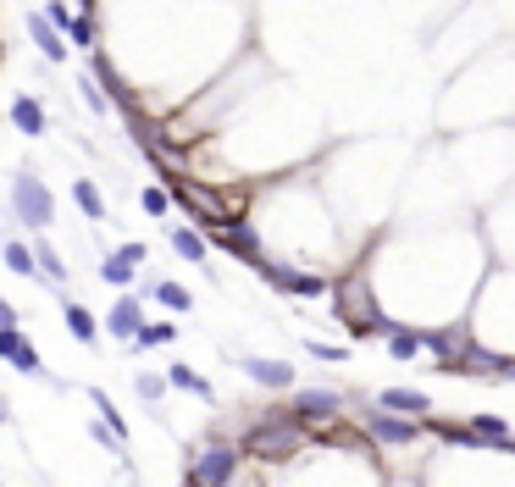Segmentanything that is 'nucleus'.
<instances>
[{
  "mask_svg": "<svg viewBox=\"0 0 515 487\" xmlns=\"http://www.w3.org/2000/svg\"><path fill=\"white\" fill-rule=\"evenodd\" d=\"M305 443V427L288 410H261V421H255L250 432L239 438V449H244V460H288V454Z\"/></svg>",
  "mask_w": 515,
  "mask_h": 487,
  "instance_id": "nucleus-1",
  "label": "nucleus"
},
{
  "mask_svg": "<svg viewBox=\"0 0 515 487\" xmlns=\"http://www.w3.org/2000/svg\"><path fill=\"white\" fill-rule=\"evenodd\" d=\"M244 471V449L239 438H211L194 449L189 471H183V487H233Z\"/></svg>",
  "mask_w": 515,
  "mask_h": 487,
  "instance_id": "nucleus-2",
  "label": "nucleus"
},
{
  "mask_svg": "<svg viewBox=\"0 0 515 487\" xmlns=\"http://www.w3.org/2000/svg\"><path fill=\"white\" fill-rule=\"evenodd\" d=\"M12 222L28 227V233H45V227L56 222V194L45 189V178H39L34 167L12 172Z\"/></svg>",
  "mask_w": 515,
  "mask_h": 487,
  "instance_id": "nucleus-3",
  "label": "nucleus"
},
{
  "mask_svg": "<svg viewBox=\"0 0 515 487\" xmlns=\"http://www.w3.org/2000/svg\"><path fill=\"white\" fill-rule=\"evenodd\" d=\"M250 272L261 277L266 288L288 294V299H327V294H333V277H327V272H300L294 261H272V255H261Z\"/></svg>",
  "mask_w": 515,
  "mask_h": 487,
  "instance_id": "nucleus-4",
  "label": "nucleus"
},
{
  "mask_svg": "<svg viewBox=\"0 0 515 487\" xmlns=\"http://www.w3.org/2000/svg\"><path fill=\"white\" fill-rule=\"evenodd\" d=\"M205 244H216V250L239 255L244 266H255V261L266 255V238H261V227H255L250 216H233V222H216V227H205Z\"/></svg>",
  "mask_w": 515,
  "mask_h": 487,
  "instance_id": "nucleus-5",
  "label": "nucleus"
},
{
  "mask_svg": "<svg viewBox=\"0 0 515 487\" xmlns=\"http://www.w3.org/2000/svg\"><path fill=\"white\" fill-rule=\"evenodd\" d=\"M0 360H6L12 371H23V377H39V382H50V388H67L61 377H50V371H45V360H39V349L28 344L23 327H0Z\"/></svg>",
  "mask_w": 515,
  "mask_h": 487,
  "instance_id": "nucleus-6",
  "label": "nucleus"
},
{
  "mask_svg": "<svg viewBox=\"0 0 515 487\" xmlns=\"http://www.w3.org/2000/svg\"><path fill=\"white\" fill-rule=\"evenodd\" d=\"M360 432L383 449H410L421 443V421H405V416H388V410H360Z\"/></svg>",
  "mask_w": 515,
  "mask_h": 487,
  "instance_id": "nucleus-7",
  "label": "nucleus"
},
{
  "mask_svg": "<svg viewBox=\"0 0 515 487\" xmlns=\"http://www.w3.org/2000/svg\"><path fill=\"white\" fill-rule=\"evenodd\" d=\"M338 410H344V393L338 388H300L294 404H288V416L300 421V427H327V421H338Z\"/></svg>",
  "mask_w": 515,
  "mask_h": 487,
  "instance_id": "nucleus-8",
  "label": "nucleus"
},
{
  "mask_svg": "<svg viewBox=\"0 0 515 487\" xmlns=\"http://www.w3.org/2000/svg\"><path fill=\"white\" fill-rule=\"evenodd\" d=\"M228 360L255 382V388H272V393L294 388V366H288V360H272V355H228Z\"/></svg>",
  "mask_w": 515,
  "mask_h": 487,
  "instance_id": "nucleus-9",
  "label": "nucleus"
},
{
  "mask_svg": "<svg viewBox=\"0 0 515 487\" xmlns=\"http://www.w3.org/2000/svg\"><path fill=\"white\" fill-rule=\"evenodd\" d=\"M139 327H144V299L139 294H122L117 305L106 310V333L117 338V344H133V338H139Z\"/></svg>",
  "mask_w": 515,
  "mask_h": 487,
  "instance_id": "nucleus-10",
  "label": "nucleus"
},
{
  "mask_svg": "<svg viewBox=\"0 0 515 487\" xmlns=\"http://www.w3.org/2000/svg\"><path fill=\"white\" fill-rule=\"evenodd\" d=\"M377 410L405 416V421H427L432 416V399L421 388H383V393H377Z\"/></svg>",
  "mask_w": 515,
  "mask_h": 487,
  "instance_id": "nucleus-11",
  "label": "nucleus"
},
{
  "mask_svg": "<svg viewBox=\"0 0 515 487\" xmlns=\"http://www.w3.org/2000/svg\"><path fill=\"white\" fill-rule=\"evenodd\" d=\"M167 244H172V250H178V261H189V266H205V261H211V244H205V233H200V227H183V222H167ZM205 272H211V266H205ZM216 277V272H211Z\"/></svg>",
  "mask_w": 515,
  "mask_h": 487,
  "instance_id": "nucleus-12",
  "label": "nucleus"
},
{
  "mask_svg": "<svg viewBox=\"0 0 515 487\" xmlns=\"http://www.w3.org/2000/svg\"><path fill=\"white\" fill-rule=\"evenodd\" d=\"M6 117H12V128L23 133V139H39V133L50 128V111H45V100H39V95H12Z\"/></svg>",
  "mask_w": 515,
  "mask_h": 487,
  "instance_id": "nucleus-13",
  "label": "nucleus"
},
{
  "mask_svg": "<svg viewBox=\"0 0 515 487\" xmlns=\"http://www.w3.org/2000/svg\"><path fill=\"white\" fill-rule=\"evenodd\" d=\"M23 28H28V39H34V50H39L45 61H67V39H61L56 28L45 23V12H28Z\"/></svg>",
  "mask_w": 515,
  "mask_h": 487,
  "instance_id": "nucleus-14",
  "label": "nucleus"
},
{
  "mask_svg": "<svg viewBox=\"0 0 515 487\" xmlns=\"http://www.w3.org/2000/svg\"><path fill=\"white\" fill-rule=\"evenodd\" d=\"M72 205H78L89 222H100V227H106V216H111V211H106V194H100L95 178H72Z\"/></svg>",
  "mask_w": 515,
  "mask_h": 487,
  "instance_id": "nucleus-15",
  "label": "nucleus"
},
{
  "mask_svg": "<svg viewBox=\"0 0 515 487\" xmlns=\"http://www.w3.org/2000/svg\"><path fill=\"white\" fill-rule=\"evenodd\" d=\"M28 250H34V272L45 277L50 288H67V261H61V255L50 250V238H34Z\"/></svg>",
  "mask_w": 515,
  "mask_h": 487,
  "instance_id": "nucleus-16",
  "label": "nucleus"
},
{
  "mask_svg": "<svg viewBox=\"0 0 515 487\" xmlns=\"http://www.w3.org/2000/svg\"><path fill=\"white\" fill-rule=\"evenodd\" d=\"M61 316H67V333L78 338V344H100V321H95V310H89V305L67 299V305H61Z\"/></svg>",
  "mask_w": 515,
  "mask_h": 487,
  "instance_id": "nucleus-17",
  "label": "nucleus"
},
{
  "mask_svg": "<svg viewBox=\"0 0 515 487\" xmlns=\"http://www.w3.org/2000/svg\"><path fill=\"white\" fill-rule=\"evenodd\" d=\"M161 377H167V388H183V393H194V399H205V404L216 399V388H211V382H205L194 366H183V360H172V366L161 371Z\"/></svg>",
  "mask_w": 515,
  "mask_h": 487,
  "instance_id": "nucleus-18",
  "label": "nucleus"
},
{
  "mask_svg": "<svg viewBox=\"0 0 515 487\" xmlns=\"http://www.w3.org/2000/svg\"><path fill=\"white\" fill-rule=\"evenodd\" d=\"M100 283H111V288H133V283H139V266H133L122 250H111L106 261H100Z\"/></svg>",
  "mask_w": 515,
  "mask_h": 487,
  "instance_id": "nucleus-19",
  "label": "nucleus"
},
{
  "mask_svg": "<svg viewBox=\"0 0 515 487\" xmlns=\"http://www.w3.org/2000/svg\"><path fill=\"white\" fill-rule=\"evenodd\" d=\"M144 294L156 299V305H167V310H194L189 288H183V283H172V277H156V283H144Z\"/></svg>",
  "mask_w": 515,
  "mask_h": 487,
  "instance_id": "nucleus-20",
  "label": "nucleus"
},
{
  "mask_svg": "<svg viewBox=\"0 0 515 487\" xmlns=\"http://www.w3.org/2000/svg\"><path fill=\"white\" fill-rule=\"evenodd\" d=\"M388 360H421V327H405V321H399L394 333H388Z\"/></svg>",
  "mask_w": 515,
  "mask_h": 487,
  "instance_id": "nucleus-21",
  "label": "nucleus"
},
{
  "mask_svg": "<svg viewBox=\"0 0 515 487\" xmlns=\"http://www.w3.org/2000/svg\"><path fill=\"white\" fill-rule=\"evenodd\" d=\"M172 338H178V327H172V321H144L139 327V338H133V355H144V349H167Z\"/></svg>",
  "mask_w": 515,
  "mask_h": 487,
  "instance_id": "nucleus-22",
  "label": "nucleus"
},
{
  "mask_svg": "<svg viewBox=\"0 0 515 487\" xmlns=\"http://www.w3.org/2000/svg\"><path fill=\"white\" fill-rule=\"evenodd\" d=\"M133 393H139L150 410H161V404H167V377H161V371H139V377H133Z\"/></svg>",
  "mask_w": 515,
  "mask_h": 487,
  "instance_id": "nucleus-23",
  "label": "nucleus"
},
{
  "mask_svg": "<svg viewBox=\"0 0 515 487\" xmlns=\"http://www.w3.org/2000/svg\"><path fill=\"white\" fill-rule=\"evenodd\" d=\"M89 399H95V416L106 421V427L117 432L122 443H128V421H122V410H117V404H111V393H106V388H89Z\"/></svg>",
  "mask_w": 515,
  "mask_h": 487,
  "instance_id": "nucleus-24",
  "label": "nucleus"
},
{
  "mask_svg": "<svg viewBox=\"0 0 515 487\" xmlns=\"http://www.w3.org/2000/svg\"><path fill=\"white\" fill-rule=\"evenodd\" d=\"M6 272L12 277H39L34 272V250H28L23 238H6Z\"/></svg>",
  "mask_w": 515,
  "mask_h": 487,
  "instance_id": "nucleus-25",
  "label": "nucleus"
},
{
  "mask_svg": "<svg viewBox=\"0 0 515 487\" xmlns=\"http://www.w3.org/2000/svg\"><path fill=\"white\" fill-rule=\"evenodd\" d=\"M78 100H84V106L95 111V117H106V111H111V95L100 89V78H95V72H84V78H78Z\"/></svg>",
  "mask_w": 515,
  "mask_h": 487,
  "instance_id": "nucleus-26",
  "label": "nucleus"
},
{
  "mask_svg": "<svg viewBox=\"0 0 515 487\" xmlns=\"http://www.w3.org/2000/svg\"><path fill=\"white\" fill-rule=\"evenodd\" d=\"M61 39H67V45H78V50H95V17L78 12V17L67 23V34H61Z\"/></svg>",
  "mask_w": 515,
  "mask_h": 487,
  "instance_id": "nucleus-27",
  "label": "nucleus"
},
{
  "mask_svg": "<svg viewBox=\"0 0 515 487\" xmlns=\"http://www.w3.org/2000/svg\"><path fill=\"white\" fill-rule=\"evenodd\" d=\"M139 205H144L150 216H167V211H172V194L161 189V183H150V189H139Z\"/></svg>",
  "mask_w": 515,
  "mask_h": 487,
  "instance_id": "nucleus-28",
  "label": "nucleus"
},
{
  "mask_svg": "<svg viewBox=\"0 0 515 487\" xmlns=\"http://www.w3.org/2000/svg\"><path fill=\"white\" fill-rule=\"evenodd\" d=\"M45 23L56 28V34H67V23H72V6H67V0H45Z\"/></svg>",
  "mask_w": 515,
  "mask_h": 487,
  "instance_id": "nucleus-29",
  "label": "nucleus"
},
{
  "mask_svg": "<svg viewBox=\"0 0 515 487\" xmlns=\"http://www.w3.org/2000/svg\"><path fill=\"white\" fill-rule=\"evenodd\" d=\"M305 355H311V360H349L338 344H322V338H305Z\"/></svg>",
  "mask_w": 515,
  "mask_h": 487,
  "instance_id": "nucleus-30",
  "label": "nucleus"
},
{
  "mask_svg": "<svg viewBox=\"0 0 515 487\" xmlns=\"http://www.w3.org/2000/svg\"><path fill=\"white\" fill-rule=\"evenodd\" d=\"M0 327H23V321H17V305L6 294H0Z\"/></svg>",
  "mask_w": 515,
  "mask_h": 487,
  "instance_id": "nucleus-31",
  "label": "nucleus"
},
{
  "mask_svg": "<svg viewBox=\"0 0 515 487\" xmlns=\"http://www.w3.org/2000/svg\"><path fill=\"white\" fill-rule=\"evenodd\" d=\"M122 255H128L133 266H150V250H144V244H122Z\"/></svg>",
  "mask_w": 515,
  "mask_h": 487,
  "instance_id": "nucleus-32",
  "label": "nucleus"
},
{
  "mask_svg": "<svg viewBox=\"0 0 515 487\" xmlns=\"http://www.w3.org/2000/svg\"><path fill=\"white\" fill-rule=\"evenodd\" d=\"M0 427H12V404L0 399Z\"/></svg>",
  "mask_w": 515,
  "mask_h": 487,
  "instance_id": "nucleus-33",
  "label": "nucleus"
}]
</instances>
